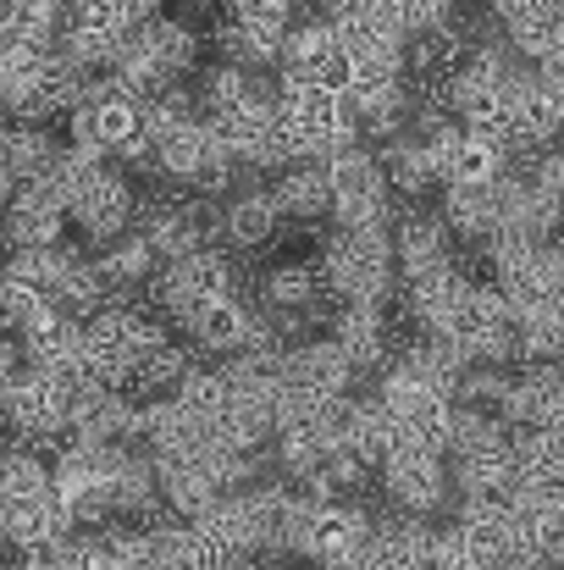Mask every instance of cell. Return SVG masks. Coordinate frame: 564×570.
I'll return each mask as SVG.
<instances>
[{"label":"cell","instance_id":"cell-1","mask_svg":"<svg viewBox=\"0 0 564 570\" xmlns=\"http://www.w3.org/2000/svg\"><path fill=\"white\" fill-rule=\"evenodd\" d=\"M156 338H167V316L150 299H111L83 322V372H89V382L122 387L139 350Z\"/></svg>","mask_w":564,"mask_h":570},{"label":"cell","instance_id":"cell-2","mask_svg":"<svg viewBox=\"0 0 564 570\" xmlns=\"http://www.w3.org/2000/svg\"><path fill=\"white\" fill-rule=\"evenodd\" d=\"M72 122V145L95 150V156H133L150 134V111L139 95H128L117 78H83L78 100L67 106Z\"/></svg>","mask_w":564,"mask_h":570},{"label":"cell","instance_id":"cell-3","mask_svg":"<svg viewBox=\"0 0 564 570\" xmlns=\"http://www.w3.org/2000/svg\"><path fill=\"white\" fill-rule=\"evenodd\" d=\"M327 299H387L393 294V244L387 227H333L316 255Z\"/></svg>","mask_w":564,"mask_h":570},{"label":"cell","instance_id":"cell-4","mask_svg":"<svg viewBox=\"0 0 564 570\" xmlns=\"http://www.w3.org/2000/svg\"><path fill=\"white\" fill-rule=\"evenodd\" d=\"M277 117L299 139V156L305 161H327L333 150L360 145V128H355V111H349L344 89H327V83H277Z\"/></svg>","mask_w":564,"mask_h":570},{"label":"cell","instance_id":"cell-5","mask_svg":"<svg viewBox=\"0 0 564 570\" xmlns=\"http://www.w3.org/2000/svg\"><path fill=\"white\" fill-rule=\"evenodd\" d=\"M487 261H493V288L504 294L509 316L560 299L564 261L554 238H487Z\"/></svg>","mask_w":564,"mask_h":570},{"label":"cell","instance_id":"cell-6","mask_svg":"<svg viewBox=\"0 0 564 570\" xmlns=\"http://www.w3.org/2000/svg\"><path fill=\"white\" fill-rule=\"evenodd\" d=\"M437 333H448L454 344H465L471 361H487V366H509L515 361V316L504 305V294L493 283H465L459 299L443 311Z\"/></svg>","mask_w":564,"mask_h":570},{"label":"cell","instance_id":"cell-7","mask_svg":"<svg viewBox=\"0 0 564 570\" xmlns=\"http://www.w3.org/2000/svg\"><path fill=\"white\" fill-rule=\"evenodd\" d=\"M327 173V216L338 227H393V205H387V184L376 167V150L366 145H344L321 161Z\"/></svg>","mask_w":564,"mask_h":570},{"label":"cell","instance_id":"cell-8","mask_svg":"<svg viewBox=\"0 0 564 570\" xmlns=\"http://www.w3.org/2000/svg\"><path fill=\"white\" fill-rule=\"evenodd\" d=\"M238 288V272H232V261L221 255V249H210V244H199V249H188V255H172V261H161L156 272H150V305L167 316V322H184L194 305H205V299H216V294H232Z\"/></svg>","mask_w":564,"mask_h":570},{"label":"cell","instance_id":"cell-9","mask_svg":"<svg viewBox=\"0 0 564 570\" xmlns=\"http://www.w3.org/2000/svg\"><path fill=\"white\" fill-rule=\"evenodd\" d=\"M277 72H283V83H327V89H344V78H349V50L338 45V33H333L327 17L288 22L283 50H277Z\"/></svg>","mask_w":564,"mask_h":570},{"label":"cell","instance_id":"cell-10","mask_svg":"<svg viewBox=\"0 0 564 570\" xmlns=\"http://www.w3.org/2000/svg\"><path fill=\"white\" fill-rule=\"evenodd\" d=\"M366 532H372V510L333 493V499H316L305 510V527H299V549L294 554H305L310 566H338V560H349L366 543Z\"/></svg>","mask_w":564,"mask_h":570},{"label":"cell","instance_id":"cell-11","mask_svg":"<svg viewBox=\"0 0 564 570\" xmlns=\"http://www.w3.org/2000/svg\"><path fill=\"white\" fill-rule=\"evenodd\" d=\"M355 366L344 361V350L333 338H310V344H288L283 350V377H277V393L288 399H316V404H333L355 387Z\"/></svg>","mask_w":564,"mask_h":570},{"label":"cell","instance_id":"cell-12","mask_svg":"<svg viewBox=\"0 0 564 570\" xmlns=\"http://www.w3.org/2000/svg\"><path fill=\"white\" fill-rule=\"evenodd\" d=\"M67 216L89 233V238H117V233H128L133 227V216H139V194H133V184L122 178V173H111L106 161L78 184V189L67 194Z\"/></svg>","mask_w":564,"mask_h":570},{"label":"cell","instance_id":"cell-13","mask_svg":"<svg viewBox=\"0 0 564 570\" xmlns=\"http://www.w3.org/2000/svg\"><path fill=\"white\" fill-rule=\"evenodd\" d=\"M61 233H67V205L39 178L17 184L11 199L0 205V238L11 249H50V244H61Z\"/></svg>","mask_w":564,"mask_h":570},{"label":"cell","instance_id":"cell-14","mask_svg":"<svg viewBox=\"0 0 564 570\" xmlns=\"http://www.w3.org/2000/svg\"><path fill=\"white\" fill-rule=\"evenodd\" d=\"M376 476L404 515H432L448 499V460L432 449H398L376 465Z\"/></svg>","mask_w":564,"mask_h":570},{"label":"cell","instance_id":"cell-15","mask_svg":"<svg viewBox=\"0 0 564 570\" xmlns=\"http://www.w3.org/2000/svg\"><path fill=\"white\" fill-rule=\"evenodd\" d=\"M17 355H22V366H39V372H61V366L83 372V322L44 299V305L17 327ZM83 377H89V372H83Z\"/></svg>","mask_w":564,"mask_h":570},{"label":"cell","instance_id":"cell-16","mask_svg":"<svg viewBox=\"0 0 564 570\" xmlns=\"http://www.w3.org/2000/svg\"><path fill=\"white\" fill-rule=\"evenodd\" d=\"M509 122H515V150H521V156L548 150L564 122L560 78H548V72H537V67L521 72V78L509 83Z\"/></svg>","mask_w":564,"mask_h":570},{"label":"cell","instance_id":"cell-17","mask_svg":"<svg viewBox=\"0 0 564 570\" xmlns=\"http://www.w3.org/2000/svg\"><path fill=\"white\" fill-rule=\"evenodd\" d=\"M498 421L526 432V426H560L564 421V382L560 361H526L521 377H509L498 399Z\"/></svg>","mask_w":564,"mask_h":570},{"label":"cell","instance_id":"cell-18","mask_svg":"<svg viewBox=\"0 0 564 570\" xmlns=\"http://www.w3.org/2000/svg\"><path fill=\"white\" fill-rule=\"evenodd\" d=\"M327 338L355 372H376L387 361V299H333Z\"/></svg>","mask_w":564,"mask_h":570},{"label":"cell","instance_id":"cell-19","mask_svg":"<svg viewBox=\"0 0 564 570\" xmlns=\"http://www.w3.org/2000/svg\"><path fill=\"white\" fill-rule=\"evenodd\" d=\"M210 216H205V199H150L145 222H139V238L156 249V261H172V255H188L199 244H210Z\"/></svg>","mask_w":564,"mask_h":570},{"label":"cell","instance_id":"cell-20","mask_svg":"<svg viewBox=\"0 0 564 570\" xmlns=\"http://www.w3.org/2000/svg\"><path fill=\"white\" fill-rule=\"evenodd\" d=\"M387 244H393V277H409V272H426V266L454 261V233H448L443 216H432V210H404V216H393Z\"/></svg>","mask_w":564,"mask_h":570},{"label":"cell","instance_id":"cell-21","mask_svg":"<svg viewBox=\"0 0 564 570\" xmlns=\"http://www.w3.org/2000/svg\"><path fill=\"white\" fill-rule=\"evenodd\" d=\"M178 327L188 333V350H194V355H232V350L249 338L255 316H249V305H244L238 294H216V299L194 305Z\"/></svg>","mask_w":564,"mask_h":570},{"label":"cell","instance_id":"cell-22","mask_svg":"<svg viewBox=\"0 0 564 570\" xmlns=\"http://www.w3.org/2000/svg\"><path fill=\"white\" fill-rule=\"evenodd\" d=\"M128 410H133V399H128L122 387H111V382H83L78 399H72V410H67V426H72V438H89V443H122Z\"/></svg>","mask_w":564,"mask_h":570},{"label":"cell","instance_id":"cell-23","mask_svg":"<svg viewBox=\"0 0 564 570\" xmlns=\"http://www.w3.org/2000/svg\"><path fill=\"white\" fill-rule=\"evenodd\" d=\"M509 521V538H515V554H532V560H560L564 549V504L560 499H521L515 493V510L504 515Z\"/></svg>","mask_w":564,"mask_h":570},{"label":"cell","instance_id":"cell-24","mask_svg":"<svg viewBox=\"0 0 564 570\" xmlns=\"http://www.w3.org/2000/svg\"><path fill=\"white\" fill-rule=\"evenodd\" d=\"M216 227H221V238H227L232 249H266V244L277 238L283 216H277V205H271V189H238L221 205Z\"/></svg>","mask_w":564,"mask_h":570},{"label":"cell","instance_id":"cell-25","mask_svg":"<svg viewBox=\"0 0 564 570\" xmlns=\"http://www.w3.org/2000/svg\"><path fill=\"white\" fill-rule=\"evenodd\" d=\"M283 33H288V22H244V17H227V22L216 28V50H221L227 67L260 72V67H277Z\"/></svg>","mask_w":564,"mask_h":570},{"label":"cell","instance_id":"cell-26","mask_svg":"<svg viewBox=\"0 0 564 570\" xmlns=\"http://www.w3.org/2000/svg\"><path fill=\"white\" fill-rule=\"evenodd\" d=\"M376 167H382V184H387V194H404V199H420V194L437 184L432 156H426V145H420L409 128H404V134H393V139L382 145Z\"/></svg>","mask_w":564,"mask_h":570},{"label":"cell","instance_id":"cell-27","mask_svg":"<svg viewBox=\"0 0 564 570\" xmlns=\"http://www.w3.org/2000/svg\"><path fill=\"white\" fill-rule=\"evenodd\" d=\"M271 205H277V216H294V222H321L327 216V173H321V161H294V167H283L277 173V184H271Z\"/></svg>","mask_w":564,"mask_h":570},{"label":"cell","instance_id":"cell-28","mask_svg":"<svg viewBox=\"0 0 564 570\" xmlns=\"http://www.w3.org/2000/svg\"><path fill=\"white\" fill-rule=\"evenodd\" d=\"M0 515H6V549H39V543H56V538L72 532V521H67V510H61L56 493L28 499V504L0 510Z\"/></svg>","mask_w":564,"mask_h":570},{"label":"cell","instance_id":"cell-29","mask_svg":"<svg viewBox=\"0 0 564 570\" xmlns=\"http://www.w3.org/2000/svg\"><path fill=\"white\" fill-rule=\"evenodd\" d=\"M564 350V311L560 299L548 305H532V311H515V361H560Z\"/></svg>","mask_w":564,"mask_h":570},{"label":"cell","instance_id":"cell-30","mask_svg":"<svg viewBox=\"0 0 564 570\" xmlns=\"http://www.w3.org/2000/svg\"><path fill=\"white\" fill-rule=\"evenodd\" d=\"M156 266H161V261H156V249H150L139 233H117V238H106V255L95 261V272L106 277L111 294H117V288H139V283H150Z\"/></svg>","mask_w":564,"mask_h":570},{"label":"cell","instance_id":"cell-31","mask_svg":"<svg viewBox=\"0 0 564 570\" xmlns=\"http://www.w3.org/2000/svg\"><path fill=\"white\" fill-rule=\"evenodd\" d=\"M454 532H459L465 566H476V570H498L515 554V538H509V521L504 515H459Z\"/></svg>","mask_w":564,"mask_h":570},{"label":"cell","instance_id":"cell-32","mask_svg":"<svg viewBox=\"0 0 564 570\" xmlns=\"http://www.w3.org/2000/svg\"><path fill=\"white\" fill-rule=\"evenodd\" d=\"M443 227L454 238H487L493 222H498V199H493V184H476V189H443Z\"/></svg>","mask_w":564,"mask_h":570},{"label":"cell","instance_id":"cell-33","mask_svg":"<svg viewBox=\"0 0 564 570\" xmlns=\"http://www.w3.org/2000/svg\"><path fill=\"white\" fill-rule=\"evenodd\" d=\"M50 150H56V139L39 122H0V161H6V173L17 184L39 178L44 161H50Z\"/></svg>","mask_w":564,"mask_h":570},{"label":"cell","instance_id":"cell-34","mask_svg":"<svg viewBox=\"0 0 564 570\" xmlns=\"http://www.w3.org/2000/svg\"><path fill=\"white\" fill-rule=\"evenodd\" d=\"M44 493H50V460H39L28 449H6L0 454V510H17Z\"/></svg>","mask_w":564,"mask_h":570},{"label":"cell","instance_id":"cell-35","mask_svg":"<svg viewBox=\"0 0 564 570\" xmlns=\"http://www.w3.org/2000/svg\"><path fill=\"white\" fill-rule=\"evenodd\" d=\"M172 399L184 404L188 415H199V421H210L221 404H227V382H221V366H188L184 377H178V387H172Z\"/></svg>","mask_w":564,"mask_h":570},{"label":"cell","instance_id":"cell-36","mask_svg":"<svg viewBox=\"0 0 564 570\" xmlns=\"http://www.w3.org/2000/svg\"><path fill=\"white\" fill-rule=\"evenodd\" d=\"M39 305H44V294H39L33 283H22V277L0 272V333H17Z\"/></svg>","mask_w":564,"mask_h":570},{"label":"cell","instance_id":"cell-37","mask_svg":"<svg viewBox=\"0 0 564 570\" xmlns=\"http://www.w3.org/2000/svg\"><path fill=\"white\" fill-rule=\"evenodd\" d=\"M305 0H227V17H244V22H294Z\"/></svg>","mask_w":564,"mask_h":570},{"label":"cell","instance_id":"cell-38","mask_svg":"<svg viewBox=\"0 0 564 570\" xmlns=\"http://www.w3.org/2000/svg\"><path fill=\"white\" fill-rule=\"evenodd\" d=\"M532 6H543V0H487V11H493L498 22H509V17H521V11H532Z\"/></svg>","mask_w":564,"mask_h":570},{"label":"cell","instance_id":"cell-39","mask_svg":"<svg viewBox=\"0 0 564 570\" xmlns=\"http://www.w3.org/2000/svg\"><path fill=\"white\" fill-rule=\"evenodd\" d=\"M17 366H22V355H17V344H11V338H6V333H0V382L11 377V372H17Z\"/></svg>","mask_w":564,"mask_h":570},{"label":"cell","instance_id":"cell-40","mask_svg":"<svg viewBox=\"0 0 564 570\" xmlns=\"http://www.w3.org/2000/svg\"><path fill=\"white\" fill-rule=\"evenodd\" d=\"M498 570H554V566H548V560H532V554H509Z\"/></svg>","mask_w":564,"mask_h":570},{"label":"cell","instance_id":"cell-41","mask_svg":"<svg viewBox=\"0 0 564 570\" xmlns=\"http://www.w3.org/2000/svg\"><path fill=\"white\" fill-rule=\"evenodd\" d=\"M11 189H17V178H11V173H6V161H0V205L11 199Z\"/></svg>","mask_w":564,"mask_h":570},{"label":"cell","instance_id":"cell-42","mask_svg":"<svg viewBox=\"0 0 564 570\" xmlns=\"http://www.w3.org/2000/svg\"><path fill=\"white\" fill-rule=\"evenodd\" d=\"M117 570H156V560H133V566H117Z\"/></svg>","mask_w":564,"mask_h":570},{"label":"cell","instance_id":"cell-43","mask_svg":"<svg viewBox=\"0 0 564 570\" xmlns=\"http://www.w3.org/2000/svg\"><path fill=\"white\" fill-rule=\"evenodd\" d=\"M0 570H28V566H22V560H6V566H0Z\"/></svg>","mask_w":564,"mask_h":570},{"label":"cell","instance_id":"cell-44","mask_svg":"<svg viewBox=\"0 0 564 570\" xmlns=\"http://www.w3.org/2000/svg\"><path fill=\"white\" fill-rule=\"evenodd\" d=\"M0 549H6V515H0Z\"/></svg>","mask_w":564,"mask_h":570},{"label":"cell","instance_id":"cell-45","mask_svg":"<svg viewBox=\"0 0 564 570\" xmlns=\"http://www.w3.org/2000/svg\"><path fill=\"white\" fill-rule=\"evenodd\" d=\"M184 6H210V0H184Z\"/></svg>","mask_w":564,"mask_h":570}]
</instances>
